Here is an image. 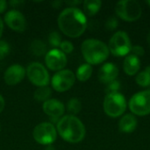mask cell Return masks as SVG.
Returning <instances> with one entry per match:
<instances>
[{"label":"cell","mask_w":150,"mask_h":150,"mask_svg":"<svg viewBox=\"0 0 150 150\" xmlns=\"http://www.w3.org/2000/svg\"><path fill=\"white\" fill-rule=\"evenodd\" d=\"M3 31H4V23H3V20H2L1 18H0V38H1V36H2Z\"/></svg>","instance_id":"1f68e13d"},{"label":"cell","mask_w":150,"mask_h":150,"mask_svg":"<svg viewBox=\"0 0 150 150\" xmlns=\"http://www.w3.org/2000/svg\"><path fill=\"white\" fill-rule=\"evenodd\" d=\"M7 7V3L4 0H0V13H3Z\"/></svg>","instance_id":"f546056e"},{"label":"cell","mask_w":150,"mask_h":150,"mask_svg":"<svg viewBox=\"0 0 150 150\" xmlns=\"http://www.w3.org/2000/svg\"><path fill=\"white\" fill-rule=\"evenodd\" d=\"M67 109L71 113V115L75 116L76 114L79 113L82 110V103L78 98H73L69 100L67 104Z\"/></svg>","instance_id":"603a6c76"},{"label":"cell","mask_w":150,"mask_h":150,"mask_svg":"<svg viewBox=\"0 0 150 150\" xmlns=\"http://www.w3.org/2000/svg\"><path fill=\"white\" fill-rule=\"evenodd\" d=\"M126 108L127 101L121 93L106 94L104 100V111L108 116L112 118L119 117L123 114Z\"/></svg>","instance_id":"5b68a950"},{"label":"cell","mask_w":150,"mask_h":150,"mask_svg":"<svg viewBox=\"0 0 150 150\" xmlns=\"http://www.w3.org/2000/svg\"><path fill=\"white\" fill-rule=\"evenodd\" d=\"M44 112L49 116L52 120H59L64 113L65 107L63 104L57 100V99H53L50 98L47 101L44 102L42 105Z\"/></svg>","instance_id":"5bb4252c"},{"label":"cell","mask_w":150,"mask_h":150,"mask_svg":"<svg viewBox=\"0 0 150 150\" xmlns=\"http://www.w3.org/2000/svg\"><path fill=\"white\" fill-rule=\"evenodd\" d=\"M4 21L11 30L16 32H24L26 28L25 18L17 10L9 11L4 16Z\"/></svg>","instance_id":"7c38bea8"},{"label":"cell","mask_w":150,"mask_h":150,"mask_svg":"<svg viewBox=\"0 0 150 150\" xmlns=\"http://www.w3.org/2000/svg\"><path fill=\"white\" fill-rule=\"evenodd\" d=\"M141 68V62L139 57L129 54L125 58L124 63H123V69L126 74L128 76H134Z\"/></svg>","instance_id":"2e32d148"},{"label":"cell","mask_w":150,"mask_h":150,"mask_svg":"<svg viewBox=\"0 0 150 150\" xmlns=\"http://www.w3.org/2000/svg\"><path fill=\"white\" fill-rule=\"evenodd\" d=\"M148 4H149L150 5V1H148Z\"/></svg>","instance_id":"e575fe53"},{"label":"cell","mask_w":150,"mask_h":150,"mask_svg":"<svg viewBox=\"0 0 150 150\" xmlns=\"http://www.w3.org/2000/svg\"><path fill=\"white\" fill-rule=\"evenodd\" d=\"M57 132L64 141L70 143H78L85 136L84 125L78 118L73 115H66L59 120Z\"/></svg>","instance_id":"7a4b0ae2"},{"label":"cell","mask_w":150,"mask_h":150,"mask_svg":"<svg viewBox=\"0 0 150 150\" xmlns=\"http://www.w3.org/2000/svg\"><path fill=\"white\" fill-rule=\"evenodd\" d=\"M56 129L53 124L43 122L37 125L33 132V139L41 145H50L56 140Z\"/></svg>","instance_id":"ba28073f"},{"label":"cell","mask_w":150,"mask_h":150,"mask_svg":"<svg viewBox=\"0 0 150 150\" xmlns=\"http://www.w3.org/2000/svg\"><path fill=\"white\" fill-rule=\"evenodd\" d=\"M76 76L69 69L57 71L52 78V86L58 92H64L69 90L75 83Z\"/></svg>","instance_id":"30bf717a"},{"label":"cell","mask_w":150,"mask_h":150,"mask_svg":"<svg viewBox=\"0 0 150 150\" xmlns=\"http://www.w3.org/2000/svg\"><path fill=\"white\" fill-rule=\"evenodd\" d=\"M109 50L115 56H125L131 52L132 46L129 36L126 32L115 33L109 41Z\"/></svg>","instance_id":"8992f818"},{"label":"cell","mask_w":150,"mask_h":150,"mask_svg":"<svg viewBox=\"0 0 150 150\" xmlns=\"http://www.w3.org/2000/svg\"><path fill=\"white\" fill-rule=\"evenodd\" d=\"M58 25L65 35L70 38H77L84 33L87 27V19L81 10L76 7H69L59 15Z\"/></svg>","instance_id":"6da1fadb"},{"label":"cell","mask_w":150,"mask_h":150,"mask_svg":"<svg viewBox=\"0 0 150 150\" xmlns=\"http://www.w3.org/2000/svg\"><path fill=\"white\" fill-rule=\"evenodd\" d=\"M115 11L123 20L133 22L141 18L142 10L141 4L135 0H122L117 3Z\"/></svg>","instance_id":"277c9868"},{"label":"cell","mask_w":150,"mask_h":150,"mask_svg":"<svg viewBox=\"0 0 150 150\" xmlns=\"http://www.w3.org/2000/svg\"><path fill=\"white\" fill-rule=\"evenodd\" d=\"M62 4V2H59V1H54V3H53V6L54 7V8H59V6H60V4Z\"/></svg>","instance_id":"d6a6232c"},{"label":"cell","mask_w":150,"mask_h":150,"mask_svg":"<svg viewBox=\"0 0 150 150\" xmlns=\"http://www.w3.org/2000/svg\"><path fill=\"white\" fill-rule=\"evenodd\" d=\"M136 83L142 87H148L150 85V67L146 68V69L139 73L135 79Z\"/></svg>","instance_id":"7402d4cb"},{"label":"cell","mask_w":150,"mask_h":150,"mask_svg":"<svg viewBox=\"0 0 150 150\" xmlns=\"http://www.w3.org/2000/svg\"><path fill=\"white\" fill-rule=\"evenodd\" d=\"M26 75L32 83L38 87L47 86L49 83V74L40 62H33L26 69Z\"/></svg>","instance_id":"9c48e42d"},{"label":"cell","mask_w":150,"mask_h":150,"mask_svg":"<svg viewBox=\"0 0 150 150\" xmlns=\"http://www.w3.org/2000/svg\"><path fill=\"white\" fill-rule=\"evenodd\" d=\"M147 42H148V45H149V47H150V31L149 32V33H148V36H147Z\"/></svg>","instance_id":"836d02e7"},{"label":"cell","mask_w":150,"mask_h":150,"mask_svg":"<svg viewBox=\"0 0 150 150\" xmlns=\"http://www.w3.org/2000/svg\"><path fill=\"white\" fill-rule=\"evenodd\" d=\"M4 105H5V101H4V99L3 96L0 94V113L4 111Z\"/></svg>","instance_id":"4dcf8cb0"},{"label":"cell","mask_w":150,"mask_h":150,"mask_svg":"<svg viewBox=\"0 0 150 150\" xmlns=\"http://www.w3.org/2000/svg\"><path fill=\"white\" fill-rule=\"evenodd\" d=\"M119 75V69L116 65L112 62L105 63L98 71V78L104 83H109L116 80Z\"/></svg>","instance_id":"9a60e30c"},{"label":"cell","mask_w":150,"mask_h":150,"mask_svg":"<svg viewBox=\"0 0 150 150\" xmlns=\"http://www.w3.org/2000/svg\"><path fill=\"white\" fill-rule=\"evenodd\" d=\"M48 41L53 47H60L62 43V38L59 33L52 32L48 36Z\"/></svg>","instance_id":"d4e9b609"},{"label":"cell","mask_w":150,"mask_h":150,"mask_svg":"<svg viewBox=\"0 0 150 150\" xmlns=\"http://www.w3.org/2000/svg\"><path fill=\"white\" fill-rule=\"evenodd\" d=\"M131 52H132L131 54H134V55H135L137 57L142 56L144 54V53H145L144 48L142 46H134V47H132Z\"/></svg>","instance_id":"f1b7e54d"},{"label":"cell","mask_w":150,"mask_h":150,"mask_svg":"<svg viewBox=\"0 0 150 150\" xmlns=\"http://www.w3.org/2000/svg\"><path fill=\"white\" fill-rule=\"evenodd\" d=\"M101 5L100 0H86L83 2V10L88 16H93L100 10Z\"/></svg>","instance_id":"ac0fdd59"},{"label":"cell","mask_w":150,"mask_h":150,"mask_svg":"<svg viewBox=\"0 0 150 150\" xmlns=\"http://www.w3.org/2000/svg\"><path fill=\"white\" fill-rule=\"evenodd\" d=\"M137 127L136 118L132 114H126L121 118L119 123V127L122 133H132Z\"/></svg>","instance_id":"e0dca14e"},{"label":"cell","mask_w":150,"mask_h":150,"mask_svg":"<svg viewBox=\"0 0 150 150\" xmlns=\"http://www.w3.org/2000/svg\"><path fill=\"white\" fill-rule=\"evenodd\" d=\"M130 111L138 116H145L150 113V90L134 94L129 101Z\"/></svg>","instance_id":"52a82bcc"},{"label":"cell","mask_w":150,"mask_h":150,"mask_svg":"<svg viewBox=\"0 0 150 150\" xmlns=\"http://www.w3.org/2000/svg\"><path fill=\"white\" fill-rule=\"evenodd\" d=\"M81 50L83 58L90 65H97L105 62L109 55L108 47L101 40L96 39L85 40Z\"/></svg>","instance_id":"3957f363"},{"label":"cell","mask_w":150,"mask_h":150,"mask_svg":"<svg viewBox=\"0 0 150 150\" xmlns=\"http://www.w3.org/2000/svg\"><path fill=\"white\" fill-rule=\"evenodd\" d=\"M60 48H61L60 50L62 52H63L64 54H69L73 51L74 46L70 41L64 40V41H62V43L60 45Z\"/></svg>","instance_id":"4316f807"},{"label":"cell","mask_w":150,"mask_h":150,"mask_svg":"<svg viewBox=\"0 0 150 150\" xmlns=\"http://www.w3.org/2000/svg\"><path fill=\"white\" fill-rule=\"evenodd\" d=\"M119 25V21L116 18L114 17H111L106 20L105 23V27L107 30L109 31H113L114 29H116Z\"/></svg>","instance_id":"83f0119b"},{"label":"cell","mask_w":150,"mask_h":150,"mask_svg":"<svg viewBox=\"0 0 150 150\" xmlns=\"http://www.w3.org/2000/svg\"><path fill=\"white\" fill-rule=\"evenodd\" d=\"M120 90V83L118 80H114V81L109 83L105 88V91L107 94L118 93Z\"/></svg>","instance_id":"cb8c5ba5"},{"label":"cell","mask_w":150,"mask_h":150,"mask_svg":"<svg viewBox=\"0 0 150 150\" xmlns=\"http://www.w3.org/2000/svg\"><path fill=\"white\" fill-rule=\"evenodd\" d=\"M91 75H92V67H91V65H90L88 63H85V64L81 65L77 69L76 77L81 82H85V81L90 79Z\"/></svg>","instance_id":"d6986e66"},{"label":"cell","mask_w":150,"mask_h":150,"mask_svg":"<svg viewBox=\"0 0 150 150\" xmlns=\"http://www.w3.org/2000/svg\"><path fill=\"white\" fill-rule=\"evenodd\" d=\"M10 45L5 40H0V60H3L10 53Z\"/></svg>","instance_id":"484cf974"},{"label":"cell","mask_w":150,"mask_h":150,"mask_svg":"<svg viewBox=\"0 0 150 150\" xmlns=\"http://www.w3.org/2000/svg\"><path fill=\"white\" fill-rule=\"evenodd\" d=\"M51 96H52V90L47 86L39 87L34 92V98L40 102L47 101L48 99H50Z\"/></svg>","instance_id":"ffe728a7"},{"label":"cell","mask_w":150,"mask_h":150,"mask_svg":"<svg viewBox=\"0 0 150 150\" xmlns=\"http://www.w3.org/2000/svg\"><path fill=\"white\" fill-rule=\"evenodd\" d=\"M25 73L26 70L21 65L19 64L11 65L4 72V82L8 85H16L24 79Z\"/></svg>","instance_id":"4fadbf2b"},{"label":"cell","mask_w":150,"mask_h":150,"mask_svg":"<svg viewBox=\"0 0 150 150\" xmlns=\"http://www.w3.org/2000/svg\"><path fill=\"white\" fill-rule=\"evenodd\" d=\"M47 67L51 70H62L67 64L66 54L60 49H52L47 53L45 57Z\"/></svg>","instance_id":"8fae6325"},{"label":"cell","mask_w":150,"mask_h":150,"mask_svg":"<svg viewBox=\"0 0 150 150\" xmlns=\"http://www.w3.org/2000/svg\"><path fill=\"white\" fill-rule=\"evenodd\" d=\"M31 51L33 52V54L37 55V56H41L43 55L46 51H47V46L46 44L40 40H35L31 43L30 46Z\"/></svg>","instance_id":"44dd1931"}]
</instances>
